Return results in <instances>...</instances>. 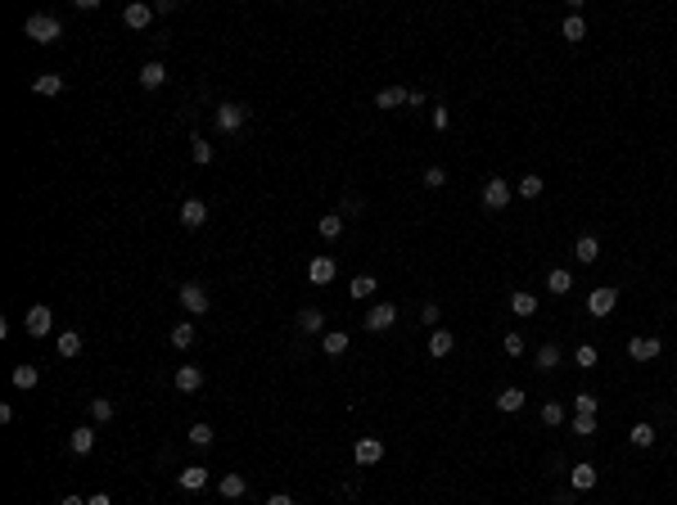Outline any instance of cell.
Here are the masks:
<instances>
[{
    "label": "cell",
    "instance_id": "37",
    "mask_svg": "<svg viewBox=\"0 0 677 505\" xmlns=\"http://www.w3.org/2000/svg\"><path fill=\"white\" fill-rule=\"evenodd\" d=\"M596 406H601L596 393H578V397H573V410H578V415H596Z\"/></svg>",
    "mask_w": 677,
    "mask_h": 505
},
{
    "label": "cell",
    "instance_id": "21",
    "mask_svg": "<svg viewBox=\"0 0 677 505\" xmlns=\"http://www.w3.org/2000/svg\"><path fill=\"white\" fill-rule=\"evenodd\" d=\"M32 90H36V95H64V77H59V73H45V77H36V82H32Z\"/></svg>",
    "mask_w": 677,
    "mask_h": 505
},
{
    "label": "cell",
    "instance_id": "4",
    "mask_svg": "<svg viewBox=\"0 0 677 505\" xmlns=\"http://www.w3.org/2000/svg\"><path fill=\"white\" fill-rule=\"evenodd\" d=\"M506 204H510V185H506L501 176H492V181H484V208H488V212H501Z\"/></svg>",
    "mask_w": 677,
    "mask_h": 505
},
{
    "label": "cell",
    "instance_id": "43",
    "mask_svg": "<svg viewBox=\"0 0 677 505\" xmlns=\"http://www.w3.org/2000/svg\"><path fill=\"white\" fill-rule=\"evenodd\" d=\"M190 145H194V162H213V145H208L204 136H194Z\"/></svg>",
    "mask_w": 677,
    "mask_h": 505
},
{
    "label": "cell",
    "instance_id": "15",
    "mask_svg": "<svg viewBox=\"0 0 677 505\" xmlns=\"http://www.w3.org/2000/svg\"><path fill=\"white\" fill-rule=\"evenodd\" d=\"M176 483H181L185 492H199V487L208 483V469H204V465H185V469L176 473Z\"/></svg>",
    "mask_w": 677,
    "mask_h": 505
},
{
    "label": "cell",
    "instance_id": "47",
    "mask_svg": "<svg viewBox=\"0 0 677 505\" xmlns=\"http://www.w3.org/2000/svg\"><path fill=\"white\" fill-rule=\"evenodd\" d=\"M447 122H451V113H447V108H433V127H438V131H447Z\"/></svg>",
    "mask_w": 677,
    "mask_h": 505
},
{
    "label": "cell",
    "instance_id": "6",
    "mask_svg": "<svg viewBox=\"0 0 677 505\" xmlns=\"http://www.w3.org/2000/svg\"><path fill=\"white\" fill-rule=\"evenodd\" d=\"M181 307H185V312H194V316H204L208 312V289H204V284H194V280H190V284H181Z\"/></svg>",
    "mask_w": 677,
    "mask_h": 505
},
{
    "label": "cell",
    "instance_id": "8",
    "mask_svg": "<svg viewBox=\"0 0 677 505\" xmlns=\"http://www.w3.org/2000/svg\"><path fill=\"white\" fill-rule=\"evenodd\" d=\"M204 221H208V204H204V199H185V204H181V226L199 230Z\"/></svg>",
    "mask_w": 677,
    "mask_h": 505
},
{
    "label": "cell",
    "instance_id": "12",
    "mask_svg": "<svg viewBox=\"0 0 677 505\" xmlns=\"http://www.w3.org/2000/svg\"><path fill=\"white\" fill-rule=\"evenodd\" d=\"M150 19H154V5H140V0L122 10V23H127V27H136V32H140V27H150Z\"/></svg>",
    "mask_w": 677,
    "mask_h": 505
},
{
    "label": "cell",
    "instance_id": "3",
    "mask_svg": "<svg viewBox=\"0 0 677 505\" xmlns=\"http://www.w3.org/2000/svg\"><path fill=\"white\" fill-rule=\"evenodd\" d=\"M398 325V307L393 302H379V307H370V316H366V330L370 334H384V330H393Z\"/></svg>",
    "mask_w": 677,
    "mask_h": 505
},
{
    "label": "cell",
    "instance_id": "27",
    "mask_svg": "<svg viewBox=\"0 0 677 505\" xmlns=\"http://www.w3.org/2000/svg\"><path fill=\"white\" fill-rule=\"evenodd\" d=\"M321 325H325V316L316 312V307H302V312H298V330H302V334H316Z\"/></svg>",
    "mask_w": 677,
    "mask_h": 505
},
{
    "label": "cell",
    "instance_id": "34",
    "mask_svg": "<svg viewBox=\"0 0 677 505\" xmlns=\"http://www.w3.org/2000/svg\"><path fill=\"white\" fill-rule=\"evenodd\" d=\"M91 419H95V424H108V419H113V402L95 397V402H91Z\"/></svg>",
    "mask_w": 677,
    "mask_h": 505
},
{
    "label": "cell",
    "instance_id": "33",
    "mask_svg": "<svg viewBox=\"0 0 677 505\" xmlns=\"http://www.w3.org/2000/svg\"><path fill=\"white\" fill-rule=\"evenodd\" d=\"M628 442H632V447H650V442H655V429H650V424H632V429H628Z\"/></svg>",
    "mask_w": 677,
    "mask_h": 505
},
{
    "label": "cell",
    "instance_id": "22",
    "mask_svg": "<svg viewBox=\"0 0 677 505\" xmlns=\"http://www.w3.org/2000/svg\"><path fill=\"white\" fill-rule=\"evenodd\" d=\"M316 235H321V239H339V235H344V217H339V212L321 217V221H316Z\"/></svg>",
    "mask_w": 677,
    "mask_h": 505
},
{
    "label": "cell",
    "instance_id": "44",
    "mask_svg": "<svg viewBox=\"0 0 677 505\" xmlns=\"http://www.w3.org/2000/svg\"><path fill=\"white\" fill-rule=\"evenodd\" d=\"M425 185H429V190L447 185V172H442V167H425Z\"/></svg>",
    "mask_w": 677,
    "mask_h": 505
},
{
    "label": "cell",
    "instance_id": "16",
    "mask_svg": "<svg viewBox=\"0 0 677 505\" xmlns=\"http://www.w3.org/2000/svg\"><path fill=\"white\" fill-rule=\"evenodd\" d=\"M163 82H167V68H163L158 59H150V64L140 68V86H145V90H158Z\"/></svg>",
    "mask_w": 677,
    "mask_h": 505
},
{
    "label": "cell",
    "instance_id": "17",
    "mask_svg": "<svg viewBox=\"0 0 677 505\" xmlns=\"http://www.w3.org/2000/svg\"><path fill=\"white\" fill-rule=\"evenodd\" d=\"M573 258H578L582 267H591V262L601 258V239H596V235H582L578 244H573Z\"/></svg>",
    "mask_w": 677,
    "mask_h": 505
},
{
    "label": "cell",
    "instance_id": "11",
    "mask_svg": "<svg viewBox=\"0 0 677 505\" xmlns=\"http://www.w3.org/2000/svg\"><path fill=\"white\" fill-rule=\"evenodd\" d=\"M50 325H54L50 307H32V312H27V334H32V338H45V334H50Z\"/></svg>",
    "mask_w": 677,
    "mask_h": 505
},
{
    "label": "cell",
    "instance_id": "5",
    "mask_svg": "<svg viewBox=\"0 0 677 505\" xmlns=\"http://www.w3.org/2000/svg\"><path fill=\"white\" fill-rule=\"evenodd\" d=\"M353 460L361 465V469H370V465H379V460H384V442H379V438H361V442L353 447Z\"/></svg>",
    "mask_w": 677,
    "mask_h": 505
},
{
    "label": "cell",
    "instance_id": "25",
    "mask_svg": "<svg viewBox=\"0 0 677 505\" xmlns=\"http://www.w3.org/2000/svg\"><path fill=\"white\" fill-rule=\"evenodd\" d=\"M244 492H248L244 473H226V478H222V496H226V501H235V496H244Z\"/></svg>",
    "mask_w": 677,
    "mask_h": 505
},
{
    "label": "cell",
    "instance_id": "10",
    "mask_svg": "<svg viewBox=\"0 0 677 505\" xmlns=\"http://www.w3.org/2000/svg\"><path fill=\"white\" fill-rule=\"evenodd\" d=\"M68 447H73L77 456H86L91 447H95V424H77V429L68 433Z\"/></svg>",
    "mask_w": 677,
    "mask_h": 505
},
{
    "label": "cell",
    "instance_id": "48",
    "mask_svg": "<svg viewBox=\"0 0 677 505\" xmlns=\"http://www.w3.org/2000/svg\"><path fill=\"white\" fill-rule=\"evenodd\" d=\"M267 505H294V496H285V492H280V496H271Z\"/></svg>",
    "mask_w": 677,
    "mask_h": 505
},
{
    "label": "cell",
    "instance_id": "20",
    "mask_svg": "<svg viewBox=\"0 0 677 505\" xmlns=\"http://www.w3.org/2000/svg\"><path fill=\"white\" fill-rule=\"evenodd\" d=\"M510 312H515V316H538V293L519 289L515 298H510Z\"/></svg>",
    "mask_w": 677,
    "mask_h": 505
},
{
    "label": "cell",
    "instance_id": "19",
    "mask_svg": "<svg viewBox=\"0 0 677 505\" xmlns=\"http://www.w3.org/2000/svg\"><path fill=\"white\" fill-rule=\"evenodd\" d=\"M569 483L578 487V492H591V487H596V465H573V469H569Z\"/></svg>",
    "mask_w": 677,
    "mask_h": 505
},
{
    "label": "cell",
    "instance_id": "35",
    "mask_svg": "<svg viewBox=\"0 0 677 505\" xmlns=\"http://www.w3.org/2000/svg\"><path fill=\"white\" fill-rule=\"evenodd\" d=\"M348 289H353V298H357V302H366L370 293H375V280H370V275H357L353 284H348Z\"/></svg>",
    "mask_w": 677,
    "mask_h": 505
},
{
    "label": "cell",
    "instance_id": "24",
    "mask_svg": "<svg viewBox=\"0 0 677 505\" xmlns=\"http://www.w3.org/2000/svg\"><path fill=\"white\" fill-rule=\"evenodd\" d=\"M451 347H456V338H451L447 330H433L429 334V356H447Z\"/></svg>",
    "mask_w": 677,
    "mask_h": 505
},
{
    "label": "cell",
    "instance_id": "18",
    "mask_svg": "<svg viewBox=\"0 0 677 505\" xmlns=\"http://www.w3.org/2000/svg\"><path fill=\"white\" fill-rule=\"evenodd\" d=\"M54 347H59V356H64V361H73V356L82 352V334H77V330H64L59 338H54Z\"/></svg>",
    "mask_w": 677,
    "mask_h": 505
},
{
    "label": "cell",
    "instance_id": "31",
    "mask_svg": "<svg viewBox=\"0 0 677 505\" xmlns=\"http://www.w3.org/2000/svg\"><path fill=\"white\" fill-rule=\"evenodd\" d=\"M375 104L379 108H398V104H407V90H402V86H388V90H379V95H375Z\"/></svg>",
    "mask_w": 677,
    "mask_h": 505
},
{
    "label": "cell",
    "instance_id": "7",
    "mask_svg": "<svg viewBox=\"0 0 677 505\" xmlns=\"http://www.w3.org/2000/svg\"><path fill=\"white\" fill-rule=\"evenodd\" d=\"M614 307H619V289H591V298H587L591 316H610Z\"/></svg>",
    "mask_w": 677,
    "mask_h": 505
},
{
    "label": "cell",
    "instance_id": "40",
    "mask_svg": "<svg viewBox=\"0 0 677 505\" xmlns=\"http://www.w3.org/2000/svg\"><path fill=\"white\" fill-rule=\"evenodd\" d=\"M569 429L578 433V438H591V433H596V415H573Z\"/></svg>",
    "mask_w": 677,
    "mask_h": 505
},
{
    "label": "cell",
    "instance_id": "39",
    "mask_svg": "<svg viewBox=\"0 0 677 505\" xmlns=\"http://www.w3.org/2000/svg\"><path fill=\"white\" fill-rule=\"evenodd\" d=\"M573 366H578V370H591V366H596V347H591V343H582L578 352H573Z\"/></svg>",
    "mask_w": 677,
    "mask_h": 505
},
{
    "label": "cell",
    "instance_id": "13",
    "mask_svg": "<svg viewBox=\"0 0 677 505\" xmlns=\"http://www.w3.org/2000/svg\"><path fill=\"white\" fill-rule=\"evenodd\" d=\"M334 271H339V267H334V258H325V253H321V258H312V267H307V280H312V284H330Z\"/></svg>",
    "mask_w": 677,
    "mask_h": 505
},
{
    "label": "cell",
    "instance_id": "2",
    "mask_svg": "<svg viewBox=\"0 0 677 505\" xmlns=\"http://www.w3.org/2000/svg\"><path fill=\"white\" fill-rule=\"evenodd\" d=\"M248 122V108L235 104V99H226V104H217V131H239Z\"/></svg>",
    "mask_w": 677,
    "mask_h": 505
},
{
    "label": "cell",
    "instance_id": "36",
    "mask_svg": "<svg viewBox=\"0 0 677 505\" xmlns=\"http://www.w3.org/2000/svg\"><path fill=\"white\" fill-rule=\"evenodd\" d=\"M190 343H194V325H172V347H181V352H185Z\"/></svg>",
    "mask_w": 677,
    "mask_h": 505
},
{
    "label": "cell",
    "instance_id": "28",
    "mask_svg": "<svg viewBox=\"0 0 677 505\" xmlns=\"http://www.w3.org/2000/svg\"><path fill=\"white\" fill-rule=\"evenodd\" d=\"M36 379H41V370H36V366H14V388L27 393V388H36Z\"/></svg>",
    "mask_w": 677,
    "mask_h": 505
},
{
    "label": "cell",
    "instance_id": "32",
    "mask_svg": "<svg viewBox=\"0 0 677 505\" xmlns=\"http://www.w3.org/2000/svg\"><path fill=\"white\" fill-rule=\"evenodd\" d=\"M560 32L569 36V41H582V36H587V23H582V14H569V19H565V27H560Z\"/></svg>",
    "mask_w": 677,
    "mask_h": 505
},
{
    "label": "cell",
    "instance_id": "50",
    "mask_svg": "<svg viewBox=\"0 0 677 505\" xmlns=\"http://www.w3.org/2000/svg\"><path fill=\"white\" fill-rule=\"evenodd\" d=\"M59 505H86V501H82V496H64V501H59Z\"/></svg>",
    "mask_w": 677,
    "mask_h": 505
},
{
    "label": "cell",
    "instance_id": "30",
    "mask_svg": "<svg viewBox=\"0 0 677 505\" xmlns=\"http://www.w3.org/2000/svg\"><path fill=\"white\" fill-rule=\"evenodd\" d=\"M321 347H325V352H330V356H344V352H348V334H344V330L325 334V338H321Z\"/></svg>",
    "mask_w": 677,
    "mask_h": 505
},
{
    "label": "cell",
    "instance_id": "9",
    "mask_svg": "<svg viewBox=\"0 0 677 505\" xmlns=\"http://www.w3.org/2000/svg\"><path fill=\"white\" fill-rule=\"evenodd\" d=\"M659 352H664V347H659V338H641V334H637L632 343H628V356H632V361H655Z\"/></svg>",
    "mask_w": 677,
    "mask_h": 505
},
{
    "label": "cell",
    "instance_id": "46",
    "mask_svg": "<svg viewBox=\"0 0 677 505\" xmlns=\"http://www.w3.org/2000/svg\"><path fill=\"white\" fill-rule=\"evenodd\" d=\"M420 325H438V302H425V307H420Z\"/></svg>",
    "mask_w": 677,
    "mask_h": 505
},
{
    "label": "cell",
    "instance_id": "23",
    "mask_svg": "<svg viewBox=\"0 0 677 505\" xmlns=\"http://www.w3.org/2000/svg\"><path fill=\"white\" fill-rule=\"evenodd\" d=\"M533 366H538V370H556L560 366V347L556 343H542L538 356H533Z\"/></svg>",
    "mask_w": 677,
    "mask_h": 505
},
{
    "label": "cell",
    "instance_id": "45",
    "mask_svg": "<svg viewBox=\"0 0 677 505\" xmlns=\"http://www.w3.org/2000/svg\"><path fill=\"white\" fill-rule=\"evenodd\" d=\"M524 352V334H506V356H519Z\"/></svg>",
    "mask_w": 677,
    "mask_h": 505
},
{
    "label": "cell",
    "instance_id": "42",
    "mask_svg": "<svg viewBox=\"0 0 677 505\" xmlns=\"http://www.w3.org/2000/svg\"><path fill=\"white\" fill-rule=\"evenodd\" d=\"M519 194H524V199H538V194H542V176H533V172H528L524 181H519Z\"/></svg>",
    "mask_w": 677,
    "mask_h": 505
},
{
    "label": "cell",
    "instance_id": "26",
    "mask_svg": "<svg viewBox=\"0 0 677 505\" xmlns=\"http://www.w3.org/2000/svg\"><path fill=\"white\" fill-rule=\"evenodd\" d=\"M547 289H551V293H569V289H573V275H569L565 267H556V271L547 275Z\"/></svg>",
    "mask_w": 677,
    "mask_h": 505
},
{
    "label": "cell",
    "instance_id": "14",
    "mask_svg": "<svg viewBox=\"0 0 677 505\" xmlns=\"http://www.w3.org/2000/svg\"><path fill=\"white\" fill-rule=\"evenodd\" d=\"M172 384L181 388V393H199V388H204V370H199V366H181Z\"/></svg>",
    "mask_w": 677,
    "mask_h": 505
},
{
    "label": "cell",
    "instance_id": "41",
    "mask_svg": "<svg viewBox=\"0 0 677 505\" xmlns=\"http://www.w3.org/2000/svg\"><path fill=\"white\" fill-rule=\"evenodd\" d=\"M213 438H217V433H213V424H194V429H190V442H194V447H208Z\"/></svg>",
    "mask_w": 677,
    "mask_h": 505
},
{
    "label": "cell",
    "instance_id": "29",
    "mask_svg": "<svg viewBox=\"0 0 677 505\" xmlns=\"http://www.w3.org/2000/svg\"><path fill=\"white\" fill-rule=\"evenodd\" d=\"M519 406H524V388H506L501 397H497V410H506V415L519 410Z\"/></svg>",
    "mask_w": 677,
    "mask_h": 505
},
{
    "label": "cell",
    "instance_id": "49",
    "mask_svg": "<svg viewBox=\"0 0 677 505\" xmlns=\"http://www.w3.org/2000/svg\"><path fill=\"white\" fill-rule=\"evenodd\" d=\"M86 505H113V501H108V496H104V492H99V496H91V501H86Z\"/></svg>",
    "mask_w": 677,
    "mask_h": 505
},
{
    "label": "cell",
    "instance_id": "38",
    "mask_svg": "<svg viewBox=\"0 0 677 505\" xmlns=\"http://www.w3.org/2000/svg\"><path fill=\"white\" fill-rule=\"evenodd\" d=\"M542 424H551V429L565 424V406H560V402H547V406H542Z\"/></svg>",
    "mask_w": 677,
    "mask_h": 505
},
{
    "label": "cell",
    "instance_id": "1",
    "mask_svg": "<svg viewBox=\"0 0 677 505\" xmlns=\"http://www.w3.org/2000/svg\"><path fill=\"white\" fill-rule=\"evenodd\" d=\"M23 36H32L36 45H50V41L64 36V23L54 19V14H32V19L23 23Z\"/></svg>",
    "mask_w": 677,
    "mask_h": 505
}]
</instances>
